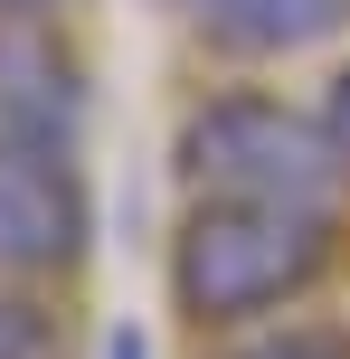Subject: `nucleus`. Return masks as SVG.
<instances>
[{"instance_id": "20e7f679", "label": "nucleus", "mask_w": 350, "mask_h": 359, "mask_svg": "<svg viewBox=\"0 0 350 359\" xmlns=\"http://www.w3.org/2000/svg\"><path fill=\"white\" fill-rule=\"evenodd\" d=\"M86 133V67L57 38V19H0V142L76 151Z\"/></svg>"}, {"instance_id": "9d476101", "label": "nucleus", "mask_w": 350, "mask_h": 359, "mask_svg": "<svg viewBox=\"0 0 350 359\" xmlns=\"http://www.w3.org/2000/svg\"><path fill=\"white\" fill-rule=\"evenodd\" d=\"M105 359H152V350H142V331H105Z\"/></svg>"}, {"instance_id": "f03ea898", "label": "nucleus", "mask_w": 350, "mask_h": 359, "mask_svg": "<svg viewBox=\"0 0 350 359\" xmlns=\"http://www.w3.org/2000/svg\"><path fill=\"white\" fill-rule=\"evenodd\" d=\"M180 198H332L341 151L322 133V114L284 104V95H208L180 114Z\"/></svg>"}, {"instance_id": "423d86ee", "label": "nucleus", "mask_w": 350, "mask_h": 359, "mask_svg": "<svg viewBox=\"0 0 350 359\" xmlns=\"http://www.w3.org/2000/svg\"><path fill=\"white\" fill-rule=\"evenodd\" d=\"M218 359H350L341 322H256L246 341H227Z\"/></svg>"}, {"instance_id": "f257e3e1", "label": "nucleus", "mask_w": 350, "mask_h": 359, "mask_svg": "<svg viewBox=\"0 0 350 359\" xmlns=\"http://www.w3.org/2000/svg\"><path fill=\"white\" fill-rule=\"evenodd\" d=\"M332 255H341L332 198H180L170 303L199 331H256L284 322L332 274Z\"/></svg>"}, {"instance_id": "6e6552de", "label": "nucleus", "mask_w": 350, "mask_h": 359, "mask_svg": "<svg viewBox=\"0 0 350 359\" xmlns=\"http://www.w3.org/2000/svg\"><path fill=\"white\" fill-rule=\"evenodd\" d=\"M313 114H322V133H332V151H341V170H350V67L322 86V104H313Z\"/></svg>"}, {"instance_id": "39448f33", "label": "nucleus", "mask_w": 350, "mask_h": 359, "mask_svg": "<svg viewBox=\"0 0 350 359\" xmlns=\"http://www.w3.org/2000/svg\"><path fill=\"white\" fill-rule=\"evenodd\" d=\"M180 19L227 57H303L350 29V0H180Z\"/></svg>"}, {"instance_id": "7ed1b4c3", "label": "nucleus", "mask_w": 350, "mask_h": 359, "mask_svg": "<svg viewBox=\"0 0 350 359\" xmlns=\"http://www.w3.org/2000/svg\"><path fill=\"white\" fill-rule=\"evenodd\" d=\"M95 236V198L76 180V151H19L0 142V284L67 274Z\"/></svg>"}, {"instance_id": "0eeeda50", "label": "nucleus", "mask_w": 350, "mask_h": 359, "mask_svg": "<svg viewBox=\"0 0 350 359\" xmlns=\"http://www.w3.org/2000/svg\"><path fill=\"white\" fill-rule=\"evenodd\" d=\"M0 359H57V322H48V303H29L19 284H0Z\"/></svg>"}, {"instance_id": "1a4fd4ad", "label": "nucleus", "mask_w": 350, "mask_h": 359, "mask_svg": "<svg viewBox=\"0 0 350 359\" xmlns=\"http://www.w3.org/2000/svg\"><path fill=\"white\" fill-rule=\"evenodd\" d=\"M67 0H0V19H57Z\"/></svg>"}]
</instances>
